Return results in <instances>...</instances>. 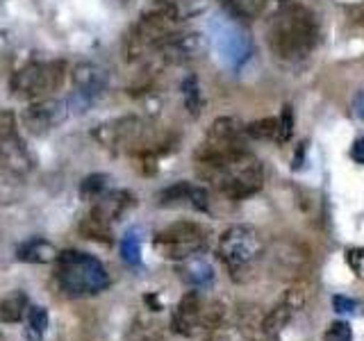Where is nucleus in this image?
Listing matches in <instances>:
<instances>
[{
  "instance_id": "f257e3e1",
  "label": "nucleus",
  "mask_w": 364,
  "mask_h": 341,
  "mask_svg": "<svg viewBox=\"0 0 364 341\" xmlns=\"http://www.w3.org/2000/svg\"><path fill=\"white\" fill-rule=\"evenodd\" d=\"M267 18V43L276 60L284 64H296L303 62L314 50L318 28L307 7L289 0Z\"/></svg>"
},
{
  "instance_id": "f03ea898",
  "label": "nucleus",
  "mask_w": 364,
  "mask_h": 341,
  "mask_svg": "<svg viewBox=\"0 0 364 341\" xmlns=\"http://www.w3.org/2000/svg\"><path fill=\"white\" fill-rule=\"evenodd\" d=\"M196 168L203 180H208L214 189H219L225 198L232 200L253 196L264 185L262 162L246 148L216 159H200L196 162Z\"/></svg>"
},
{
  "instance_id": "7ed1b4c3",
  "label": "nucleus",
  "mask_w": 364,
  "mask_h": 341,
  "mask_svg": "<svg viewBox=\"0 0 364 341\" xmlns=\"http://www.w3.org/2000/svg\"><path fill=\"white\" fill-rule=\"evenodd\" d=\"M55 276L64 293L68 296H94L109 287V273L102 261L80 250H64L57 255Z\"/></svg>"
},
{
  "instance_id": "20e7f679",
  "label": "nucleus",
  "mask_w": 364,
  "mask_h": 341,
  "mask_svg": "<svg viewBox=\"0 0 364 341\" xmlns=\"http://www.w3.org/2000/svg\"><path fill=\"white\" fill-rule=\"evenodd\" d=\"M264 239L250 225H230L216 244V255L235 280H246L264 257Z\"/></svg>"
},
{
  "instance_id": "39448f33",
  "label": "nucleus",
  "mask_w": 364,
  "mask_h": 341,
  "mask_svg": "<svg viewBox=\"0 0 364 341\" xmlns=\"http://www.w3.org/2000/svg\"><path fill=\"white\" fill-rule=\"evenodd\" d=\"M225 305L221 301L205 298V296L193 289L182 296L180 305L176 307L173 318H171V328L173 332L182 337H193L200 330H212L223 323Z\"/></svg>"
},
{
  "instance_id": "423d86ee",
  "label": "nucleus",
  "mask_w": 364,
  "mask_h": 341,
  "mask_svg": "<svg viewBox=\"0 0 364 341\" xmlns=\"http://www.w3.org/2000/svg\"><path fill=\"white\" fill-rule=\"evenodd\" d=\"M64 62H30L11 75V94L23 100H41L62 87Z\"/></svg>"
},
{
  "instance_id": "0eeeda50",
  "label": "nucleus",
  "mask_w": 364,
  "mask_h": 341,
  "mask_svg": "<svg viewBox=\"0 0 364 341\" xmlns=\"http://www.w3.org/2000/svg\"><path fill=\"white\" fill-rule=\"evenodd\" d=\"M205 244H208V232L193 221L171 223L153 237V246L157 253L173 261L203 253Z\"/></svg>"
},
{
  "instance_id": "6e6552de",
  "label": "nucleus",
  "mask_w": 364,
  "mask_h": 341,
  "mask_svg": "<svg viewBox=\"0 0 364 341\" xmlns=\"http://www.w3.org/2000/svg\"><path fill=\"white\" fill-rule=\"evenodd\" d=\"M244 125L232 117H221L212 123L205 141L196 151V162L200 159H216L223 155L237 153L244 148Z\"/></svg>"
},
{
  "instance_id": "1a4fd4ad",
  "label": "nucleus",
  "mask_w": 364,
  "mask_h": 341,
  "mask_svg": "<svg viewBox=\"0 0 364 341\" xmlns=\"http://www.w3.org/2000/svg\"><path fill=\"white\" fill-rule=\"evenodd\" d=\"M0 166H5L11 173H26L32 166L11 112H0Z\"/></svg>"
},
{
  "instance_id": "9d476101",
  "label": "nucleus",
  "mask_w": 364,
  "mask_h": 341,
  "mask_svg": "<svg viewBox=\"0 0 364 341\" xmlns=\"http://www.w3.org/2000/svg\"><path fill=\"white\" fill-rule=\"evenodd\" d=\"M205 53V39L200 32H171L157 45L153 57L164 64H185Z\"/></svg>"
},
{
  "instance_id": "9b49d317",
  "label": "nucleus",
  "mask_w": 364,
  "mask_h": 341,
  "mask_svg": "<svg viewBox=\"0 0 364 341\" xmlns=\"http://www.w3.org/2000/svg\"><path fill=\"white\" fill-rule=\"evenodd\" d=\"M157 205L162 207H191L196 212H208L210 210V196L208 191L198 185H191V182H176L173 187H166L159 191Z\"/></svg>"
},
{
  "instance_id": "f8f14e48",
  "label": "nucleus",
  "mask_w": 364,
  "mask_h": 341,
  "mask_svg": "<svg viewBox=\"0 0 364 341\" xmlns=\"http://www.w3.org/2000/svg\"><path fill=\"white\" fill-rule=\"evenodd\" d=\"M66 105L57 100H48V98H41V100H34L32 105L23 112V123L32 134H46L48 130H53L55 125H60L66 117Z\"/></svg>"
},
{
  "instance_id": "ddd939ff",
  "label": "nucleus",
  "mask_w": 364,
  "mask_h": 341,
  "mask_svg": "<svg viewBox=\"0 0 364 341\" xmlns=\"http://www.w3.org/2000/svg\"><path fill=\"white\" fill-rule=\"evenodd\" d=\"M109 85V73L107 68L94 62H82L73 68V89L75 98L89 102L91 98L100 96Z\"/></svg>"
},
{
  "instance_id": "4468645a",
  "label": "nucleus",
  "mask_w": 364,
  "mask_h": 341,
  "mask_svg": "<svg viewBox=\"0 0 364 341\" xmlns=\"http://www.w3.org/2000/svg\"><path fill=\"white\" fill-rule=\"evenodd\" d=\"M284 3H289V0H221L228 16L235 21H253L262 16H271Z\"/></svg>"
},
{
  "instance_id": "2eb2a0df",
  "label": "nucleus",
  "mask_w": 364,
  "mask_h": 341,
  "mask_svg": "<svg viewBox=\"0 0 364 341\" xmlns=\"http://www.w3.org/2000/svg\"><path fill=\"white\" fill-rule=\"evenodd\" d=\"M176 273L191 289H205L214 282V269L210 261L200 255H191V257L180 259Z\"/></svg>"
},
{
  "instance_id": "dca6fc26",
  "label": "nucleus",
  "mask_w": 364,
  "mask_h": 341,
  "mask_svg": "<svg viewBox=\"0 0 364 341\" xmlns=\"http://www.w3.org/2000/svg\"><path fill=\"white\" fill-rule=\"evenodd\" d=\"M57 255H60L57 248L41 237L28 239L16 248V257L21 261H28V264H50V261L57 259Z\"/></svg>"
},
{
  "instance_id": "f3484780",
  "label": "nucleus",
  "mask_w": 364,
  "mask_h": 341,
  "mask_svg": "<svg viewBox=\"0 0 364 341\" xmlns=\"http://www.w3.org/2000/svg\"><path fill=\"white\" fill-rule=\"evenodd\" d=\"M157 11H162L171 21H187L191 16H198L208 7V0H155Z\"/></svg>"
},
{
  "instance_id": "a211bd4d",
  "label": "nucleus",
  "mask_w": 364,
  "mask_h": 341,
  "mask_svg": "<svg viewBox=\"0 0 364 341\" xmlns=\"http://www.w3.org/2000/svg\"><path fill=\"white\" fill-rule=\"evenodd\" d=\"M28 307H30V301H28L26 291H18V289L9 291L5 298L0 301V321H5V323L21 321V318L26 316Z\"/></svg>"
},
{
  "instance_id": "6ab92c4d",
  "label": "nucleus",
  "mask_w": 364,
  "mask_h": 341,
  "mask_svg": "<svg viewBox=\"0 0 364 341\" xmlns=\"http://www.w3.org/2000/svg\"><path fill=\"white\" fill-rule=\"evenodd\" d=\"M294 314H296L294 307H289L287 303L280 298V303L273 307V310L264 316V321H262V330H264V335L267 337H278L282 330L289 325Z\"/></svg>"
},
{
  "instance_id": "aec40b11",
  "label": "nucleus",
  "mask_w": 364,
  "mask_h": 341,
  "mask_svg": "<svg viewBox=\"0 0 364 341\" xmlns=\"http://www.w3.org/2000/svg\"><path fill=\"white\" fill-rule=\"evenodd\" d=\"M80 232H82L87 239H94V242L112 244V223L107 219H102V216L94 210H91L82 219V223H80Z\"/></svg>"
},
{
  "instance_id": "412c9836",
  "label": "nucleus",
  "mask_w": 364,
  "mask_h": 341,
  "mask_svg": "<svg viewBox=\"0 0 364 341\" xmlns=\"http://www.w3.org/2000/svg\"><path fill=\"white\" fill-rule=\"evenodd\" d=\"M219 45H221V50L225 57H246V37L242 32H239L237 28L232 26H228L223 32H221V37H219Z\"/></svg>"
},
{
  "instance_id": "4be33fe9",
  "label": "nucleus",
  "mask_w": 364,
  "mask_h": 341,
  "mask_svg": "<svg viewBox=\"0 0 364 341\" xmlns=\"http://www.w3.org/2000/svg\"><path fill=\"white\" fill-rule=\"evenodd\" d=\"M107 191H109V175H102V173L89 175L82 180V185H80V196L89 202H96L98 198L105 196Z\"/></svg>"
},
{
  "instance_id": "5701e85b",
  "label": "nucleus",
  "mask_w": 364,
  "mask_h": 341,
  "mask_svg": "<svg viewBox=\"0 0 364 341\" xmlns=\"http://www.w3.org/2000/svg\"><path fill=\"white\" fill-rule=\"evenodd\" d=\"M244 132L259 141H271L278 136V119H259L244 125Z\"/></svg>"
},
{
  "instance_id": "b1692460",
  "label": "nucleus",
  "mask_w": 364,
  "mask_h": 341,
  "mask_svg": "<svg viewBox=\"0 0 364 341\" xmlns=\"http://www.w3.org/2000/svg\"><path fill=\"white\" fill-rule=\"evenodd\" d=\"M182 96H185V105L191 117H198L203 107V98H200V87H198L196 75L185 77V82H182Z\"/></svg>"
},
{
  "instance_id": "393cba45",
  "label": "nucleus",
  "mask_w": 364,
  "mask_h": 341,
  "mask_svg": "<svg viewBox=\"0 0 364 341\" xmlns=\"http://www.w3.org/2000/svg\"><path fill=\"white\" fill-rule=\"evenodd\" d=\"M121 257L125 259V264H139L141 261V244H139V237L134 232H128L121 239Z\"/></svg>"
},
{
  "instance_id": "a878e982",
  "label": "nucleus",
  "mask_w": 364,
  "mask_h": 341,
  "mask_svg": "<svg viewBox=\"0 0 364 341\" xmlns=\"http://www.w3.org/2000/svg\"><path fill=\"white\" fill-rule=\"evenodd\" d=\"M205 341H255L250 339L242 328H235V325H216L210 330V335Z\"/></svg>"
},
{
  "instance_id": "bb28decb",
  "label": "nucleus",
  "mask_w": 364,
  "mask_h": 341,
  "mask_svg": "<svg viewBox=\"0 0 364 341\" xmlns=\"http://www.w3.org/2000/svg\"><path fill=\"white\" fill-rule=\"evenodd\" d=\"M294 134V107L291 105H284L280 112V119H278V136L276 141L278 144H287Z\"/></svg>"
},
{
  "instance_id": "cd10ccee",
  "label": "nucleus",
  "mask_w": 364,
  "mask_h": 341,
  "mask_svg": "<svg viewBox=\"0 0 364 341\" xmlns=\"http://www.w3.org/2000/svg\"><path fill=\"white\" fill-rule=\"evenodd\" d=\"M125 341H159V330L153 323H146V321H136Z\"/></svg>"
},
{
  "instance_id": "c85d7f7f",
  "label": "nucleus",
  "mask_w": 364,
  "mask_h": 341,
  "mask_svg": "<svg viewBox=\"0 0 364 341\" xmlns=\"http://www.w3.org/2000/svg\"><path fill=\"white\" fill-rule=\"evenodd\" d=\"M323 341H353V328L348 321H333L323 332Z\"/></svg>"
},
{
  "instance_id": "c756f323",
  "label": "nucleus",
  "mask_w": 364,
  "mask_h": 341,
  "mask_svg": "<svg viewBox=\"0 0 364 341\" xmlns=\"http://www.w3.org/2000/svg\"><path fill=\"white\" fill-rule=\"evenodd\" d=\"M26 316H28L30 328H32L37 335H41L43 330L48 328V312H46L43 307H39V305H30V307H28V312H26Z\"/></svg>"
},
{
  "instance_id": "7c9ffc66",
  "label": "nucleus",
  "mask_w": 364,
  "mask_h": 341,
  "mask_svg": "<svg viewBox=\"0 0 364 341\" xmlns=\"http://www.w3.org/2000/svg\"><path fill=\"white\" fill-rule=\"evenodd\" d=\"M348 269L355 273L358 280H364V248H348L344 253Z\"/></svg>"
},
{
  "instance_id": "2f4dec72",
  "label": "nucleus",
  "mask_w": 364,
  "mask_h": 341,
  "mask_svg": "<svg viewBox=\"0 0 364 341\" xmlns=\"http://www.w3.org/2000/svg\"><path fill=\"white\" fill-rule=\"evenodd\" d=\"M333 310L339 314H350L360 310V303L355 298H348V296H333Z\"/></svg>"
},
{
  "instance_id": "473e14b6",
  "label": "nucleus",
  "mask_w": 364,
  "mask_h": 341,
  "mask_svg": "<svg viewBox=\"0 0 364 341\" xmlns=\"http://www.w3.org/2000/svg\"><path fill=\"white\" fill-rule=\"evenodd\" d=\"M350 157L355 159L358 164H364V136H360V139L350 146Z\"/></svg>"
},
{
  "instance_id": "72a5a7b5",
  "label": "nucleus",
  "mask_w": 364,
  "mask_h": 341,
  "mask_svg": "<svg viewBox=\"0 0 364 341\" xmlns=\"http://www.w3.org/2000/svg\"><path fill=\"white\" fill-rule=\"evenodd\" d=\"M353 114H355L360 121H364V89L358 91L355 98H353Z\"/></svg>"
},
{
  "instance_id": "f704fd0d",
  "label": "nucleus",
  "mask_w": 364,
  "mask_h": 341,
  "mask_svg": "<svg viewBox=\"0 0 364 341\" xmlns=\"http://www.w3.org/2000/svg\"><path fill=\"white\" fill-rule=\"evenodd\" d=\"M348 14H350V21L353 23H358V26H364V3L348 7Z\"/></svg>"
},
{
  "instance_id": "c9c22d12",
  "label": "nucleus",
  "mask_w": 364,
  "mask_h": 341,
  "mask_svg": "<svg viewBox=\"0 0 364 341\" xmlns=\"http://www.w3.org/2000/svg\"><path fill=\"white\" fill-rule=\"evenodd\" d=\"M305 148H307V141H303L301 146H299V151H296V157H294V170H299L301 168V164H303V157H305Z\"/></svg>"
},
{
  "instance_id": "e433bc0d",
  "label": "nucleus",
  "mask_w": 364,
  "mask_h": 341,
  "mask_svg": "<svg viewBox=\"0 0 364 341\" xmlns=\"http://www.w3.org/2000/svg\"><path fill=\"white\" fill-rule=\"evenodd\" d=\"M146 303H148V305H151V307H153V310H155V312H159V310H162V303H159V301L155 298V296H153V293H148V296H146Z\"/></svg>"
}]
</instances>
